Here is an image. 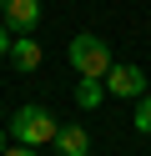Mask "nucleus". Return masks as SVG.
Segmentation results:
<instances>
[{"label": "nucleus", "instance_id": "2", "mask_svg": "<svg viewBox=\"0 0 151 156\" xmlns=\"http://www.w3.org/2000/svg\"><path fill=\"white\" fill-rule=\"evenodd\" d=\"M70 66H76L81 81H106V71H111L116 61H111V45L101 41V35L81 30L76 41H70Z\"/></svg>", "mask_w": 151, "mask_h": 156}, {"label": "nucleus", "instance_id": "1", "mask_svg": "<svg viewBox=\"0 0 151 156\" xmlns=\"http://www.w3.org/2000/svg\"><path fill=\"white\" fill-rule=\"evenodd\" d=\"M56 131H60V121L45 111V106H20L15 116H10V141L15 146H45V141H56Z\"/></svg>", "mask_w": 151, "mask_h": 156}, {"label": "nucleus", "instance_id": "7", "mask_svg": "<svg viewBox=\"0 0 151 156\" xmlns=\"http://www.w3.org/2000/svg\"><path fill=\"white\" fill-rule=\"evenodd\" d=\"M101 101H106V86H101V81H81L76 86V106H81V111H96Z\"/></svg>", "mask_w": 151, "mask_h": 156}, {"label": "nucleus", "instance_id": "5", "mask_svg": "<svg viewBox=\"0 0 151 156\" xmlns=\"http://www.w3.org/2000/svg\"><path fill=\"white\" fill-rule=\"evenodd\" d=\"M5 61L15 66L20 76H30V71H40L45 51H40V41H35V35H15V41H10V55H5Z\"/></svg>", "mask_w": 151, "mask_h": 156}, {"label": "nucleus", "instance_id": "6", "mask_svg": "<svg viewBox=\"0 0 151 156\" xmlns=\"http://www.w3.org/2000/svg\"><path fill=\"white\" fill-rule=\"evenodd\" d=\"M56 146H60V156H91L86 126H60V131H56Z\"/></svg>", "mask_w": 151, "mask_h": 156}, {"label": "nucleus", "instance_id": "10", "mask_svg": "<svg viewBox=\"0 0 151 156\" xmlns=\"http://www.w3.org/2000/svg\"><path fill=\"white\" fill-rule=\"evenodd\" d=\"M5 156H35V146H5Z\"/></svg>", "mask_w": 151, "mask_h": 156}, {"label": "nucleus", "instance_id": "4", "mask_svg": "<svg viewBox=\"0 0 151 156\" xmlns=\"http://www.w3.org/2000/svg\"><path fill=\"white\" fill-rule=\"evenodd\" d=\"M101 86H106L111 96H136V101H141V96H146V71L131 66V61H116V66L106 71V81H101Z\"/></svg>", "mask_w": 151, "mask_h": 156}, {"label": "nucleus", "instance_id": "3", "mask_svg": "<svg viewBox=\"0 0 151 156\" xmlns=\"http://www.w3.org/2000/svg\"><path fill=\"white\" fill-rule=\"evenodd\" d=\"M0 25H5L10 35H35L40 0H0Z\"/></svg>", "mask_w": 151, "mask_h": 156}, {"label": "nucleus", "instance_id": "9", "mask_svg": "<svg viewBox=\"0 0 151 156\" xmlns=\"http://www.w3.org/2000/svg\"><path fill=\"white\" fill-rule=\"evenodd\" d=\"M10 41H15V35H10L5 25H0V61H5V55H10Z\"/></svg>", "mask_w": 151, "mask_h": 156}, {"label": "nucleus", "instance_id": "11", "mask_svg": "<svg viewBox=\"0 0 151 156\" xmlns=\"http://www.w3.org/2000/svg\"><path fill=\"white\" fill-rule=\"evenodd\" d=\"M5 141H10V131H0V156H5Z\"/></svg>", "mask_w": 151, "mask_h": 156}, {"label": "nucleus", "instance_id": "8", "mask_svg": "<svg viewBox=\"0 0 151 156\" xmlns=\"http://www.w3.org/2000/svg\"><path fill=\"white\" fill-rule=\"evenodd\" d=\"M131 126H136L141 136H151V91H146V96L136 101V116H131Z\"/></svg>", "mask_w": 151, "mask_h": 156}]
</instances>
